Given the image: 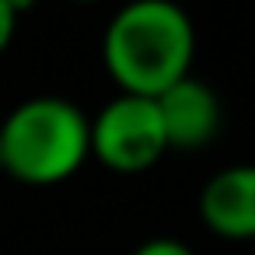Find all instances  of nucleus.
Wrapping results in <instances>:
<instances>
[{
	"instance_id": "obj_1",
	"label": "nucleus",
	"mask_w": 255,
	"mask_h": 255,
	"mask_svg": "<svg viewBox=\"0 0 255 255\" xmlns=\"http://www.w3.org/2000/svg\"><path fill=\"white\" fill-rule=\"evenodd\" d=\"M196 25L178 0H126L102 35V63L119 95L157 98L192 74Z\"/></svg>"
},
{
	"instance_id": "obj_5",
	"label": "nucleus",
	"mask_w": 255,
	"mask_h": 255,
	"mask_svg": "<svg viewBox=\"0 0 255 255\" xmlns=\"http://www.w3.org/2000/svg\"><path fill=\"white\" fill-rule=\"evenodd\" d=\"M199 220L224 241H255V164H231L199 189Z\"/></svg>"
},
{
	"instance_id": "obj_7",
	"label": "nucleus",
	"mask_w": 255,
	"mask_h": 255,
	"mask_svg": "<svg viewBox=\"0 0 255 255\" xmlns=\"http://www.w3.org/2000/svg\"><path fill=\"white\" fill-rule=\"evenodd\" d=\"M14 32H18V11L11 7V0H0V56L11 49Z\"/></svg>"
},
{
	"instance_id": "obj_4",
	"label": "nucleus",
	"mask_w": 255,
	"mask_h": 255,
	"mask_svg": "<svg viewBox=\"0 0 255 255\" xmlns=\"http://www.w3.org/2000/svg\"><path fill=\"white\" fill-rule=\"evenodd\" d=\"M154 102L161 112L168 150H203L206 143L217 140L224 112H220L217 91L206 81L189 74L178 84H171L164 95H157Z\"/></svg>"
},
{
	"instance_id": "obj_2",
	"label": "nucleus",
	"mask_w": 255,
	"mask_h": 255,
	"mask_svg": "<svg viewBox=\"0 0 255 255\" xmlns=\"http://www.w3.org/2000/svg\"><path fill=\"white\" fill-rule=\"evenodd\" d=\"M4 171L25 185H60L91 157V119L60 95H35L0 123Z\"/></svg>"
},
{
	"instance_id": "obj_3",
	"label": "nucleus",
	"mask_w": 255,
	"mask_h": 255,
	"mask_svg": "<svg viewBox=\"0 0 255 255\" xmlns=\"http://www.w3.org/2000/svg\"><path fill=\"white\" fill-rule=\"evenodd\" d=\"M168 154L154 98L116 95L91 119V157L116 175H143Z\"/></svg>"
},
{
	"instance_id": "obj_6",
	"label": "nucleus",
	"mask_w": 255,
	"mask_h": 255,
	"mask_svg": "<svg viewBox=\"0 0 255 255\" xmlns=\"http://www.w3.org/2000/svg\"><path fill=\"white\" fill-rule=\"evenodd\" d=\"M133 255H196V252L178 238H147L133 248Z\"/></svg>"
},
{
	"instance_id": "obj_8",
	"label": "nucleus",
	"mask_w": 255,
	"mask_h": 255,
	"mask_svg": "<svg viewBox=\"0 0 255 255\" xmlns=\"http://www.w3.org/2000/svg\"><path fill=\"white\" fill-rule=\"evenodd\" d=\"M70 4H105V0H70Z\"/></svg>"
},
{
	"instance_id": "obj_9",
	"label": "nucleus",
	"mask_w": 255,
	"mask_h": 255,
	"mask_svg": "<svg viewBox=\"0 0 255 255\" xmlns=\"http://www.w3.org/2000/svg\"><path fill=\"white\" fill-rule=\"evenodd\" d=\"M0 171H4V157H0Z\"/></svg>"
}]
</instances>
